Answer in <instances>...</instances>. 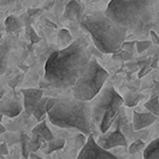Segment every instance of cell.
Masks as SVG:
<instances>
[{"label": "cell", "instance_id": "12", "mask_svg": "<svg viewBox=\"0 0 159 159\" xmlns=\"http://www.w3.org/2000/svg\"><path fill=\"white\" fill-rule=\"evenodd\" d=\"M158 117L154 116L150 112H133V129L134 131H142L143 129L152 125L154 122L157 121Z\"/></svg>", "mask_w": 159, "mask_h": 159}, {"label": "cell", "instance_id": "31", "mask_svg": "<svg viewBox=\"0 0 159 159\" xmlns=\"http://www.w3.org/2000/svg\"><path fill=\"white\" fill-rule=\"evenodd\" d=\"M149 35H150V37H152V43H154V44H158V43H159L158 36H157L156 32H155L154 30H152V31L149 32Z\"/></svg>", "mask_w": 159, "mask_h": 159}, {"label": "cell", "instance_id": "19", "mask_svg": "<svg viewBox=\"0 0 159 159\" xmlns=\"http://www.w3.org/2000/svg\"><path fill=\"white\" fill-rule=\"evenodd\" d=\"M21 26H22V22L16 16H10L6 20V29H7L8 33H13L19 29H21Z\"/></svg>", "mask_w": 159, "mask_h": 159}, {"label": "cell", "instance_id": "23", "mask_svg": "<svg viewBox=\"0 0 159 159\" xmlns=\"http://www.w3.org/2000/svg\"><path fill=\"white\" fill-rule=\"evenodd\" d=\"M20 142H21V145H22V155L25 159H27L29 158V155L31 154V152H30V144H29L30 137L26 134L22 133L20 135Z\"/></svg>", "mask_w": 159, "mask_h": 159}, {"label": "cell", "instance_id": "7", "mask_svg": "<svg viewBox=\"0 0 159 159\" xmlns=\"http://www.w3.org/2000/svg\"><path fill=\"white\" fill-rule=\"evenodd\" d=\"M76 159H125L123 157L111 154L110 152L104 149L97 145L94 135L91 134L86 139V143L82 147Z\"/></svg>", "mask_w": 159, "mask_h": 159}, {"label": "cell", "instance_id": "35", "mask_svg": "<svg viewBox=\"0 0 159 159\" xmlns=\"http://www.w3.org/2000/svg\"><path fill=\"white\" fill-rule=\"evenodd\" d=\"M1 120H2V115L0 113V121H1Z\"/></svg>", "mask_w": 159, "mask_h": 159}, {"label": "cell", "instance_id": "18", "mask_svg": "<svg viewBox=\"0 0 159 159\" xmlns=\"http://www.w3.org/2000/svg\"><path fill=\"white\" fill-rule=\"evenodd\" d=\"M143 98V95L139 93H134V92H128L124 95L123 104L128 107H133L136 104H139V100Z\"/></svg>", "mask_w": 159, "mask_h": 159}, {"label": "cell", "instance_id": "21", "mask_svg": "<svg viewBox=\"0 0 159 159\" xmlns=\"http://www.w3.org/2000/svg\"><path fill=\"white\" fill-rule=\"evenodd\" d=\"M145 108L148 110V112L152 113L154 116L158 117L159 116V104H158V97L155 96L152 99H149L145 104Z\"/></svg>", "mask_w": 159, "mask_h": 159}, {"label": "cell", "instance_id": "28", "mask_svg": "<svg viewBox=\"0 0 159 159\" xmlns=\"http://www.w3.org/2000/svg\"><path fill=\"white\" fill-rule=\"evenodd\" d=\"M27 36H29V38L31 39V42H33V43L39 42V40H40V37L33 31V29H32V27H30V29L27 30Z\"/></svg>", "mask_w": 159, "mask_h": 159}, {"label": "cell", "instance_id": "4", "mask_svg": "<svg viewBox=\"0 0 159 159\" xmlns=\"http://www.w3.org/2000/svg\"><path fill=\"white\" fill-rule=\"evenodd\" d=\"M53 125L62 129H75L84 135L93 134V122L89 102L74 98H58L55 106L47 112Z\"/></svg>", "mask_w": 159, "mask_h": 159}, {"label": "cell", "instance_id": "30", "mask_svg": "<svg viewBox=\"0 0 159 159\" xmlns=\"http://www.w3.org/2000/svg\"><path fill=\"white\" fill-rule=\"evenodd\" d=\"M18 0H0V6L1 7H8V6H11L13 3H16Z\"/></svg>", "mask_w": 159, "mask_h": 159}, {"label": "cell", "instance_id": "10", "mask_svg": "<svg viewBox=\"0 0 159 159\" xmlns=\"http://www.w3.org/2000/svg\"><path fill=\"white\" fill-rule=\"evenodd\" d=\"M21 93L23 94V106L26 111L27 115H32L35 106L37 102L43 98V91L42 89H22Z\"/></svg>", "mask_w": 159, "mask_h": 159}, {"label": "cell", "instance_id": "15", "mask_svg": "<svg viewBox=\"0 0 159 159\" xmlns=\"http://www.w3.org/2000/svg\"><path fill=\"white\" fill-rule=\"evenodd\" d=\"M32 134H36L38 136H40L44 142H48L51 141L53 139V135L51 133V131L49 130V128L47 126L46 121H43L40 123H38L35 128L32 130Z\"/></svg>", "mask_w": 159, "mask_h": 159}, {"label": "cell", "instance_id": "1", "mask_svg": "<svg viewBox=\"0 0 159 159\" xmlns=\"http://www.w3.org/2000/svg\"><path fill=\"white\" fill-rule=\"evenodd\" d=\"M92 55L87 38L81 36L49 56L45 64V79L55 89L72 87L87 66Z\"/></svg>", "mask_w": 159, "mask_h": 159}, {"label": "cell", "instance_id": "13", "mask_svg": "<svg viewBox=\"0 0 159 159\" xmlns=\"http://www.w3.org/2000/svg\"><path fill=\"white\" fill-rule=\"evenodd\" d=\"M12 48V39L10 37L0 38V75L7 71L9 56Z\"/></svg>", "mask_w": 159, "mask_h": 159}, {"label": "cell", "instance_id": "5", "mask_svg": "<svg viewBox=\"0 0 159 159\" xmlns=\"http://www.w3.org/2000/svg\"><path fill=\"white\" fill-rule=\"evenodd\" d=\"M93 125H98L102 134L110 130L118 112L123 105V98L112 85L104 86L89 102Z\"/></svg>", "mask_w": 159, "mask_h": 159}, {"label": "cell", "instance_id": "27", "mask_svg": "<svg viewBox=\"0 0 159 159\" xmlns=\"http://www.w3.org/2000/svg\"><path fill=\"white\" fill-rule=\"evenodd\" d=\"M135 42H124L123 44H122L121 46V49H123L124 51H126V52H129L131 55V53L133 52V50L135 49Z\"/></svg>", "mask_w": 159, "mask_h": 159}, {"label": "cell", "instance_id": "14", "mask_svg": "<svg viewBox=\"0 0 159 159\" xmlns=\"http://www.w3.org/2000/svg\"><path fill=\"white\" fill-rule=\"evenodd\" d=\"M144 159H159V139L152 141L143 150Z\"/></svg>", "mask_w": 159, "mask_h": 159}, {"label": "cell", "instance_id": "20", "mask_svg": "<svg viewBox=\"0 0 159 159\" xmlns=\"http://www.w3.org/2000/svg\"><path fill=\"white\" fill-rule=\"evenodd\" d=\"M73 42V38L71 33L66 29H62L59 31V35H58V43L60 46H62V48L69 46L71 43Z\"/></svg>", "mask_w": 159, "mask_h": 159}, {"label": "cell", "instance_id": "36", "mask_svg": "<svg viewBox=\"0 0 159 159\" xmlns=\"http://www.w3.org/2000/svg\"><path fill=\"white\" fill-rule=\"evenodd\" d=\"M77 1H79V0H77Z\"/></svg>", "mask_w": 159, "mask_h": 159}, {"label": "cell", "instance_id": "26", "mask_svg": "<svg viewBox=\"0 0 159 159\" xmlns=\"http://www.w3.org/2000/svg\"><path fill=\"white\" fill-rule=\"evenodd\" d=\"M85 143H86V139H85L84 134H79L75 136V147L77 149H82V147L85 145Z\"/></svg>", "mask_w": 159, "mask_h": 159}, {"label": "cell", "instance_id": "17", "mask_svg": "<svg viewBox=\"0 0 159 159\" xmlns=\"http://www.w3.org/2000/svg\"><path fill=\"white\" fill-rule=\"evenodd\" d=\"M48 98L49 97H43L42 99L37 102V105L35 106V108H34L33 113H32V115H33L34 117L38 120V121H40L42 118L46 115V102H47V100H48Z\"/></svg>", "mask_w": 159, "mask_h": 159}, {"label": "cell", "instance_id": "32", "mask_svg": "<svg viewBox=\"0 0 159 159\" xmlns=\"http://www.w3.org/2000/svg\"><path fill=\"white\" fill-rule=\"evenodd\" d=\"M29 157H30V159H43L42 157L37 156V155L34 154V152H31V154L29 155Z\"/></svg>", "mask_w": 159, "mask_h": 159}, {"label": "cell", "instance_id": "34", "mask_svg": "<svg viewBox=\"0 0 159 159\" xmlns=\"http://www.w3.org/2000/svg\"><path fill=\"white\" fill-rule=\"evenodd\" d=\"M3 94H5V91H3V89H0V99H1V98L3 97Z\"/></svg>", "mask_w": 159, "mask_h": 159}, {"label": "cell", "instance_id": "25", "mask_svg": "<svg viewBox=\"0 0 159 159\" xmlns=\"http://www.w3.org/2000/svg\"><path fill=\"white\" fill-rule=\"evenodd\" d=\"M136 45H135V49L137 50V52H142V51L146 50L150 47L152 45V42L150 40H144V42H135Z\"/></svg>", "mask_w": 159, "mask_h": 159}, {"label": "cell", "instance_id": "33", "mask_svg": "<svg viewBox=\"0 0 159 159\" xmlns=\"http://www.w3.org/2000/svg\"><path fill=\"white\" fill-rule=\"evenodd\" d=\"M5 132H6V128L2 125V124H1V122H0V135L2 134V133H5Z\"/></svg>", "mask_w": 159, "mask_h": 159}, {"label": "cell", "instance_id": "16", "mask_svg": "<svg viewBox=\"0 0 159 159\" xmlns=\"http://www.w3.org/2000/svg\"><path fill=\"white\" fill-rule=\"evenodd\" d=\"M44 143L47 145L46 149H45V152H46L47 155H49V154H51V152H57V150L62 149V148L64 147L66 141H64L63 139H61V137H57V139H55V137H53L51 141L44 142Z\"/></svg>", "mask_w": 159, "mask_h": 159}, {"label": "cell", "instance_id": "3", "mask_svg": "<svg viewBox=\"0 0 159 159\" xmlns=\"http://www.w3.org/2000/svg\"><path fill=\"white\" fill-rule=\"evenodd\" d=\"M79 23L91 35L96 48L102 53H117L128 37L126 29L116 24L102 11L83 16Z\"/></svg>", "mask_w": 159, "mask_h": 159}, {"label": "cell", "instance_id": "2", "mask_svg": "<svg viewBox=\"0 0 159 159\" xmlns=\"http://www.w3.org/2000/svg\"><path fill=\"white\" fill-rule=\"evenodd\" d=\"M104 13L128 34L143 39L157 25V0H111Z\"/></svg>", "mask_w": 159, "mask_h": 159}, {"label": "cell", "instance_id": "24", "mask_svg": "<svg viewBox=\"0 0 159 159\" xmlns=\"http://www.w3.org/2000/svg\"><path fill=\"white\" fill-rule=\"evenodd\" d=\"M146 147L145 143L142 139H135L132 142L130 146H129V152L130 154H136V152H141L142 150H144V148Z\"/></svg>", "mask_w": 159, "mask_h": 159}, {"label": "cell", "instance_id": "11", "mask_svg": "<svg viewBox=\"0 0 159 159\" xmlns=\"http://www.w3.org/2000/svg\"><path fill=\"white\" fill-rule=\"evenodd\" d=\"M84 16V6L77 0H70L66 6L63 13V20L66 21H77L80 22Z\"/></svg>", "mask_w": 159, "mask_h": 159}, {"label": "cell", "instance_id": "29", "mask_svg": "<svg viewBox=\"0 0 159 159\" xmlns=\"http://www.w3.org/2000/svg\"><path fill=\"white\" fill-rule=\"evenodd\" d=\"M9 154L7 143H0V156H5Z\"/></svg>", "mask_w": 159, "mask_h": 159}, {"label": "cell", "instance_id": "6", "mask_svg": "<svg viewBox=\"0 0 159 159\" xmlns=\"http://www.w3.org/2000/svg\"><path fill=\"white\" fill-rule=\"evenodd\" d=\"M109 74L95 58H91L81 76L71 87L72 98L81 102H91L104 87Z\"/></svg>", "mask_w": 159, "mask_h": 159}, {"label": "cell", "instance_id": "8", "mask_svg": "<svg viewBox=\"0 0 159 159\" xmlns=\"http://www.w3.org/2000/svg\"><path fill=\"white\" fill-rule=\"evenodd\" d=\"M96 143L98 146L106 150L118 147V146H123V147L128 146V141L118 125H115V129L112 131H107L106 133L100 135Z\"/></svg>", "mask_w": 159, "mask_h": 159}, {"label": "cell", "instance_id": "22", "mask_svg": "<svg viewBox=\"0 0 159 159\" xmlns=\"http://www.w3.org/2000/svg\"><path fill=\"white\" fill-rule=\"evenodd\" d=\"M29 144H30V152H34L42 147V145L44 144V139H43L40 136H38V135L33 134L31 139H30Z\"/></svg>", "mask_w": 159, "mask_h": 159}, {"label": "cell", "instance_id": "9", "mask_svg": "<svg viewBox=\"0 0 159 159\" xmlns=\"http://www.w3.org/2000/svg\"><path fill=\"white\" fill-rule=\"evenodd\" d=\"M23 110V105L16 96H5L0 99V113L9 118L19 116Z\"/></svg>", "mask_w": 159, "mask_h": 159}]
</instances>
